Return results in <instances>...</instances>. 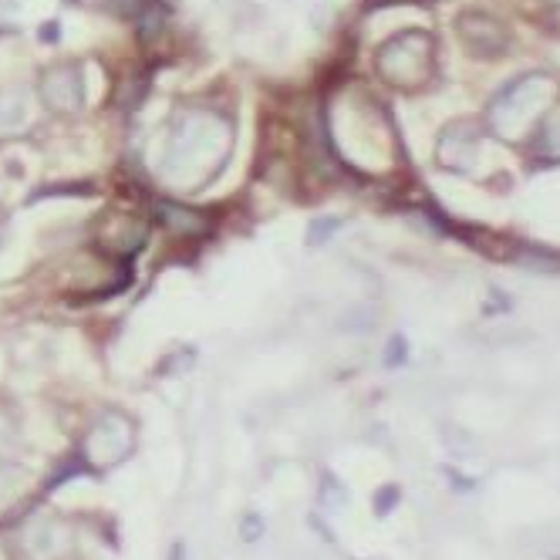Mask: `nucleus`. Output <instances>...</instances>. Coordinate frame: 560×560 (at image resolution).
<instances>
[{
  "instance_id": "nucleus-12",
  "label": "nucleus",
  "mask_w": 560,
  "mask_h": 560,
  "mask_svg": "<svg viewBox=\"0 0 560 560\" xmlns=\"http://www.w3.org/2000/svg\"><path fill=\"white\" fill-rule=\"evenodd\" d=\"M530 149L540 163H560V118H544L530 139Z\"/></svg>"
},
{
  "instance_id": "nucleus-18",
  "label": "nucleus",
  "mask_w": 560,
  "mask_h": 560,
  "mask_svg": "<svg viewBox=\"0 0 560 560\" xmlns=\"http://www.w3.org/2000/svg\"><path fill=\"white\" fill-rule=\"evenodd\" d=\"M14 11H18V4H14V0H0V24H8Z\"/></svg>"
},
{
  "instance_id": "nucleus-13",
  "label": "nucleus",
  "mask_w": 560,
  "mask_h": 560,
  "mask_svg": "<svg viewBox=\"0 0 560 560\" xmlns=\"http://www.w3.org/2000/svg\"><path fill=\"white\" fill-rule=\"evenodd\" d=\"M338 230H341V217H317V220L307 226L304 244H307V247H325Z\"/></svg>"
},
{
  "instance_id": "nucleus-6",
  "label": "nucleus",
  "mask_w": 560,
  "mask_h": 560,
  "mask_svg": "<svg viewBox=\"0 0 560 560\" xmlns=\"http://www.w3.org/2000/svg\"><path fill=\"white\" fill-rule=\"evenodd\" d=\"M95 244L108 257H136L149 244V223L136 213H105L95 226Z\"/></svg>"
},
{
  "instance_id": "nucleus-2",
  "label": "nucleus",
  "mask_w": 560,
  "mask_h": 560,
  "mask_svg": "<svg viewBox=\"0 0 560 560\" xmlns=\"http://www.w3.org/2000/svg\"><path fill=\"white\" fill-rule=\"evenodd\" d=\"M375 71L398 92H419L435 74V42L429 31H402L375 51Z\"/></svg>"
},
{
  "instance_id": "nucleus-19",
  "label": "nucleus",
  "mask_w": 560,
  "mask_h": 560,
  "mask_svg": "<svg viewBox=\"0 0 560 560\" xmlns=\"http://www.w3.org/2000/svg\"><path fill=\"white\" fill-rule=\"evenodd\" d=\"M42 34H45V42H48V45H51V42H58V37H55V34H58V24H45V31H42Z\"/></svg>"
},
{
  "instance_id": "nucleus-3",
  "label": "nucleus",
  "mask_w": 560,
  "mask_h": 560,
  "mask_svg": "<svg viewBox=\"0 0 560 560\" xmlns=\"http://www.w3.org/2000/svg\"><path fill=\"white\" fill-rule=\"evenodd\" d=\"M553 78L530 71L520 74L516 82H510L493 102H490V126L500 139L513 136V126H540L544 122V108L553 102Z\"/></svg>"
},
{
  "instance_id": "nucleus-15",
  "label": "nucleus",
  "mask_w": 560,
  "mask_h": 560,
  "mask_svg": "<svg viewBox=\"0 0 560 560\" xmlns=\"http://www.w3.org/2000/svg\"><path fill=\"white\" fill-rule=\"evenodd\" d=\"M409 362V341L406 335H388V345H385V365L388 369H402Z\"/></svg>"
},
{
  "instance_id": "nucleus-11",
  "label": "nucleus",
  "mask_w": 560,
  "mask_h": 560,
  "mask_svg": "<svg viewBox=\"0 0 560 560\" xmlns=\"http://www.w3.org/2000/svg\"><path fill=\"white\" fill-rule=\"evenodd\" d=\"M155 213H159V220L166 223V230L176 233V236H196L199 230H203V217H199L186 203H173V199H163V203L155 207Z\"/></svg>"
},
{
  "instance_id": "nucleus-8",
  "label": "nucleus",
  "mask_w": 560,
  "mask_h": 560,
  "mask_svg": "<svg viewBox=\"0 0 560 560\" xmlns=\"http://www.w3.org/2000/svg\"><path fill=\"white\" fill-rule=\"evenodd\" d=\"M479 142H483V129L476 122H453L443 136H439V163L453 173H469L472 159L479 152Z\"/></svg>"
},
{
  "instance_id": "nucleus-10",
  "label": "nucleus",
  "mask_w": 560,
  "mask_h": 560,
  "mask_svg": "<svg viewBox=\"0 0 560 560\" xmlns=\"http://www.w3.org/2000/svg\"><path fill=\"white\" fill-rule=\"evenodd\" d=\"M31 122V98L24 89L0 92V139L21 136Z\"/></svg>"
},
{
  "instance_id": "nucleus-16",
  "label": "nucleus",
  "mask_w": 560,
  "mask_h": 560,
  "mask_svg": "<svg viewBox=\"0 0 560 560\" xmlns=\"http://www.w3.org/2000/svg\"><path fill=\"white\" fill-rule=\"evenodd\" d=\"M322 493H325L322 500H325L328 506H331V503H335V506H345V503H348V493H345V487H341V479L331 476V472L322 476Z\"/></svg>"
},
{
  "instance_id": "nucleus-14",
  "label": "nucleus",
  "mask_w": 560,
  "mask_h": 560,
  "mask_svg": "<svg viewBox=\"0 0 560 560\" xmlns=\"http://www.w3.org/2000/svg\"><path fill=\"white\" fill-rule=\"evenodd\" d=\"M398 503H402V487H398V483H385V487H378L375 497H372V513H375L378 520H385Z\"/></svg>"
},
{
  "instance_id": "nucleus-9",
  "label": "nucleus",
  "mask_w": 560,
  "mask_h": 560,
  "mask_svg": "<svg viewBox=\"0 0 560 560\" xmlns=\"http://www.w3.org/2000/svg\"><path fill=\"white\" fill-rule=\"evenodd\" d=\"M21 547L31 553V560H58L68 547V530L58 520H34L21 534Z\"/></svg>"
},
{
  "instance_id": "nucleus-1",
  "label": "nucleus",
  "mask_w": 560,
  "mask_h": 560,
  "mask_svg": "<svg viewBox=\"0 0 560 560\" xmlns=\"http://www.w3.org/2000/svg\"><path fill=\"white\" fill-rule=\"evenodd\" d=\"M233 149V129L223 115L192 108L176 118L170 129V145L163 170L170 179L183 183L186 189H199L220 176V170L230 163Z\"/></svg>"
},
{
  "instance_id": "nucleus-5",
  "label": "nucleus",
  "mask_w": 560,
  "mask_h": 560,
  "mask_svg": "<svg viewBox=\"0 0 560 560\" xmlns=\"http://www.w3.org/2000/svg\"><path fill=\"white\" fill-rule=\"evenodd\" d=\"M37 98L55 115H74L85 105V74L71 61L48 65L37 74Z\"/></svg>"
},
{
  "instance_id": "nucleus-20",
  "label": "nucleus",
  "mask_w": 560,
  "mask_h": 560,
  "mask_svg": "<svg viewBox=\"0 0 560 560\" xmlns=\"http://www.w3.org/2000/svg\"><path fill=\"white\" fill-rule=\"evenodd\" d=\"M170 560H186V547H183V544H173V553H170Z\"/></svg>"
},
{
  "instance_id": "nucleus-4",
  "label": "nucleus",
  "mask_w": 560,
  "mask_h": 560,
  "mask_svg": "<svg viewBox=\"0 0 560 560\" xmlns=\"http://www.w3.org/2000/svg\"><path fill=\"white\" fill-rule=\"evenodd\" d=\"M136 450V422L126 412H102L82 443V466L95 472H108L126 463Z\"/></svg>"
},
{
  "instance_id": "nucleus-7",
  "label": "nucleus",
  "mask_w": 560,
  "mask_h": 560,
  "mask_svg": "<svg viewBox=\"0 0 560 560\" xmlns=\"http://www.w3.org/2000/svg\"><path fill=\"white\" fill-rule=\"evenodd\" d=\"M456 31L463 37V48L472 58H500L510 48V31L503 27V21L483 11H466L456 21Z\"/></svg>"
},
{
  "instance_id": "nucleus-17",
  "label": "nucleus",
  "mask_w": 560,
  "mask_h": 560,
  "mask_svg": "<svg viewBox=\"0 0 560 560\" xmlns=\"http://www.w3.org/2000/svg\"><path fill=\"white\" fill-rule=\"evenodd\" d=\"M240 537L244 544H254L264 537V516L260 513H244V524H240Z\"/></svg>"
}]
</instances>
